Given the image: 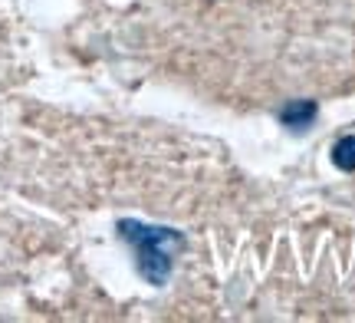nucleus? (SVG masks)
I'll return each mask as SVG.
<instances>
[{"mask_svg":"<svg viewBox=\"0 0 355 323\" xmlns=\"http://www.w3.org/2000/svg\"><path fill=\"white\" fill-rule=\"evenodd\" d=\"M171 76L214 103H313L355 83V0H162Z\"/></svg>","mask_w":355,"mask_h":323,"instance_id":"f257e3e1","label":"nucleus"}]
</instances>
